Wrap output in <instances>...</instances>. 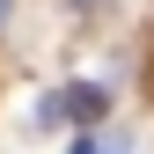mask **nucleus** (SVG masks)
Instances as JSON below:
<instances>
[{
    "mask_svg": "<svg viewBox=\"0 0 154 154\" xmlns=\"http://www.w3.org/2000/svg\"><path fill=\"white\" fill-rule=\"evenodd\" d=\"M59 103H66V118H81V125H103V118H110V88H95V81L66 88Z\"/></svg>",
    "mask_w": 154,
    "mask_h": 154,
    "instance_id": "f257e3e1",
    "label": "nucleus"
},
{
    "mask_svg": "<svg viewBox=\"0 0 154 154\" xmlns=\"http://www.w3.org/2000/svg\"><path fill=\"white\" fill-rule=\"evenodd\" d=\"M73 154H110V147H88V140H81V147H73Z\"/></svg>",
    "mask_w": 154,
    "mask_h": 154,
    "instance_id": "f03ea898",
    "label": "nucleus"
},
{
    "mask_svg": "<svg viewBox=\"0 0 154 154\" xmlns=\"http://www.w3.org/2000/svg\"><path fill=\"white\" fill-rule=\"evenodd\" d=\"M73 8H95V0H73Z\"/></svg>",
    "mask_w": 154,
    "mask_h": 154,
    "instance_id": "7ed1b4c3",
    "label": "nucleus"
}]
</instances>
